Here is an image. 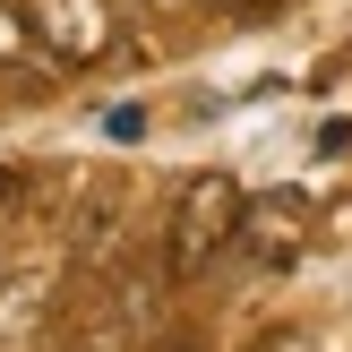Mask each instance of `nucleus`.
<instances>
[{
    "mask_svg": "<svg viewBox=\"0 0 352 352\" xmlns=\"http://www.w3.org/2000/svg\"><path fill=\"white\" fill-rule=\"evenodd\" d=\"M232 241H241V189H232V172H198V181L181 189V206H172L164 267L172 275H206Z\"/></svg>",
    "mask_w": 352,
    "mask_h": 352,
    "instance_id": "obj_1",
    "label": "nucleus"
},
{
    "mask_svg": "<svg viewBox=\"0 0 352 352\" xmlns=\"http://www.w3.org/2000/svg\"><path fill=\"white\" fill-rule=\"evenodd\" d=\"M26 34L52 52V60H69V69H86V60H103L112 52V0H26Z\"/></svg>",
    "mask_w": 352,
    "mask_h": 352,
    "instance_id": "obj_2",
    "label": "nucleus"
},
{
    "mask_svg": "<svg viewBox=\"0 0 352 352\" xmlns=\"http://www.w3.org/2000/svg\"><path fill=\"white\" fill-rule=\"evenodd\" d=\"M301 223H309V198L301 189H267V198H241V250H258L267 267H284L301 250Z\"/></svg>",
    "mask_w": 352,
    "mask_h": 352,
    "instance_id": "obj_3",
    "label": "nucleus"
},
{
    "mask_svg": "<svg viewBox=\"0 0 352 352\" xmlns=\"http://www.w3.org/2000/svg\"><path fill=\"white\" fill-rule=\"evenodd\" d=\"M250 352H318V344H309L301 327H284V336H267V344H250Z\"/></svg>",
    "mask_w": 352,
    "mask_h": 352,
    "instance_id": "obj_4",
    "label": "nucleus"
},
{
    "mask_svg": "<svg viewBox=\"0 0 352 352\" xmlns=\"http://www.w3.org/2000/svg\"><path fill=\"white\" fill-rule=\"evenodd\" d=\"M26 43H34V34H26V26H9V9H0V60H17Z\"/></svg>",
    "mask_w": 352,
    "mask_h": 352,
    "instance_id": "obj_5",
    "label": "nucleus"
}]
</instances>
